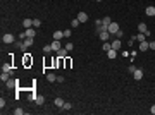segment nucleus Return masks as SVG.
<instances>
[{
	"label": "nucleus",
	"mask_w": 155,
	"mask_h": 115,
	"mask_svg": "<svg viewBox=\"0 0 155 115\" xmlns=\"http://www.w3.org/2000/svg\"><path fill=\"white\" fill-rule=\"evenodd\" d=\"M148 48H150V50H155V41H148Z\"/></svg>",
	"instance_id": "473e14b6"
},
{
	"label": "nucleus",
	"mask_w": 155,
	"mask_h": 115,
	"mask_svg": "<svg viewBox=\"0 0 155 115\" xmlns=\"http://www.w3.org/2000/svg\"><path fill=\"white\" fill-rule=\"evenodd\" d=\"M2 72H12V65H10V64H7V62H5V64L2 65Z\"/></svg>",
	"instance_id": "f3484780"
},
{
	"label": "nucleus",
	"mask_w": 155,
	"mask_h": 115,
	"mask_svg": "<svg viewBox=\"0 0 155 115\" xmlns=\"http://www.w3.org/2000/svg\"><path fill=\"white\" fill-rule=\"evenodd\" d=\"M47 81H48V83H55V81H57V76H55L54 72H48V74H47Z\"/></svg>",
	"instance_id": "f8f14e48"
},
{
	"label": "nucleus",
	"mask_w": 155,
	"mask_h": 115,
	"mask_svg": "<svg viewBox=\"0 0 155 115\" xmlns=\"http://www.w3.org/2000/svg\"><path fill=\"white\" fill-rule=\"evenodd\" d=\"M71 108H72V105H71L69 101H66V103H64V106H62V110H71Z\"/></svg>",
	"instance_id": "c85d7f7f"
},
{
	"label": "nucleus",
	"mask_w": 155,
	"mask_h": 115,
	"mask_svg": "<svg viewBox=\"0 0 155 115\" xmlns=\"http://www.w3.org/2000/svg\"><path fill=\"white\" fill-rule=\"evenodd\" d=\"M107 57H109V58H116V57H117V50H114V48H110V50L107 52Z\"/></svg>",
	"instance_id": "4468645a"
},
{
	"label": "nucleus",
	"mask_w": 155,
	"mask_h": 115,
	"mask_svg": "<svg viewBox=\"0 0 155 115\" xmlns=\"http://www.w3.org/2000/svg\"><path fill=\"white\" fill-rule=\"evenodd\" d=\"M71 36V29H64V38H69Z\"/></svg>",
	"instance_id": "2f4dec72"
},
{
	"label": "nucleus",
	"mask_w": 155,
	"mask_h": 115,
	"mask_svg": "<svg viewBox=\"0 0 155 115\" xmlns=\"http://www.w3.org/2000/svg\"><path fill=\"white\" fill-rule=\"evenodd\" d=\"M138 29H140V33H146V31H148L145 22H140V24H138Z\"/></svg>",
	"instance_id": "aec40b11"
},
{
	"label": "nucleus",
	"mask_w": 155,
	"mask_h": 115,
	"mask_svg": "<svg viewBox=\"0 0 155 115\" xmlns=\"http://www.w3.org/2000/svg\"><path fill=\"white\" fill-rule=\"evenodd\" d=\"M17 83H19V81H17V79H9V81H7V83H5V86L9 88V89H14V88L17 86Z\"/></svg>",
	"instance_id": "39448f33"
},
{
	"label": "nucleus",
	"mask_w": 155,
	"mask_h": 115,
	"mask_svg": "<svg viewBox=\"0 0 155 115\" xmlns=\"http://www.w3.org/2000/svg\"><path fill=\"white\" fill-rule=\"evenodd\" d=\"M150 113H153V115H155V105L150 106Z\"/></svg>",
	"instance_id": "e433bc0d"
},
{
	"label": "nucleus",
	"mask_w": 155,
	"mask_h": 115,
	"mask_svg": "<svg viewBox=\"0 0 155 115\" xmlns=\"http://www.w3.org/2000/svg\"><path fill=\"white\" fill-rule=\"evenodd\" d=\"M50 45H52V50H54V52H59V50L62 48V45H60V41H59V40H54Z\"/></svg>",
	"instance_id": "423d86ee"
},
{
	"label": "nucleus",
	"mask_w": 155,
	"mask_h": 115,
	"mask_svg": "<svg viewBox=\"0 0 155 115\" xmlns=\"http://www.w3.org/2000/svg\"><path fill=\"white\" fill-rule=\"evenodd\" d=\"M119 24H117V22H114V21H112V22H110V24H109V28H107V31H109V33H110V34H116L117 31H119Z\"/></svg>",
	"instance_id": "f257e3e1"
},
{
	"label": "nucleus",
	"mask_w": 155,
	"mask_h": 115,
	"mask_svg": "<svg viewBox=\"0 0 155 115\" xmlns=\"http://www.w3.org/2000/svg\"><path fill=\"white\" fill-rule=\"evenodd\" d=\"M14 115H24V110H22V108H16V110H14Z\"/></svg>",
	"instance_id": "c756f323"
},
{
	"label": "nucleus",
	"mask_w": 155,
	"mask_h": 115,
	"mask_svg": "<svg viewBox=\"0 0 155 115\" xmlns=\"http://www.w3.org/2000/svg\"><path fill=\"white\" fill-rule=\"evenodd\" d=\"M135 38H136V41H145L146 36H145V33H140V34H136Z\"/></svg>",
	"instance_id": "b1692460"
},
{
	"label": "nucleus",
	"mask_w": 155,
	"mask_h": 115,
	"mask_svg": "<svg viewBox=\"0 0 155 115\" xmlns=\"http://www.w3.org/2000/svg\"><path fill=\"white\" fill-rule=\"evenodd\" d=\"M133 77H135L136 81H140V79L143 77V69H136L135 72H133Z\"/></svg>",
	"instance_id": "0eeeda50"
},
{
	"label": "nucleus",
	"mask_w": 155,
	"mask_h": 115,
	"mask_svg": "<svg viewBox=\"0 0 155 115\" xmlns=\"http://www.w3.org/2000/svg\"><path fill=\"white\" fill-rule=\"evenodd\" d=\"M2 41H4V43H7V45H10V43H14V41H16V38H14V34L7 33V34H4V36H2Z\"/></svg>",
	"instance_id": "f03ea898"
},
{
	"label": "nucleus",
	"mask_w": 155,
	"mask_h": 115,
	"mask_svg": "<svg viewBox=\"0 0 155 115\" xmlns=\"http://www.w3.org/2000/svg\"><path fill=\"white\" fill-rule=\"evenodd\" d=\"M78 21H79V22H86L88 21V14L86 12H79V14H78Z\"/></svg>",
	"instance_id": "6e6552de"
},
{
	"label": "nucleus",
	"mask_w": 155,
	"mask_h": 115,
	"mask_svg": "<svg viewBox=\"0 0 155 115\" xmlns=\"http://www.w3.org/2000/svg\"><path fill=\"white\" fill-rule=\"evenodd\" d=\"M0 106H2V108L5 106V100H4V98H0Z\"/></svg>",
	"instance_id": "c9c22d12"
},
{
	"label": "nucleus",
	"mask_w": 155,
	"mask_h": 115,
	"mask_svg": "<svg viewBox=\"0 0 155 115\" xmlns=\"http://www.w3.org/2000/svg\"><path fill=\"white\" fill-rule=\"evenodd\" d=\"M102 48H104V52L107 53V52H109V50L112 48V43H109V41H105V43H104V47H102Z\"/></svg>",
	"instance_id": "393cba45"
},
{
	"label": "nucleus",
	"mask_w": 155,
	"mask_h": 115,
	"mask_svg": "<svg viewBox=\"0 0 155 115\" xmlns=\"http://www.w3.org/2000/svg\"><path fill=\"white\" fill-rule=\"evenodd\" d=\"M67 53H69V50H66V48H60V50L57 52L59 58H66V57H67Z\"/></svg>",
	"instance_id": "1a4fd4ad"
},
{
	"label": "nucleus",
	"mask_w": 155,
	"mask_h": 115,
	"mask_svg": "<svg viewBox=\"0 0 155 115\" xmlns=\"http://www.w3.org/2000/svg\"><path fill=\"white\" fill-rule=\"evenodd\" d=\"M54 103H55V106H59V108H62V106H64V103H66V101H64V100H62V98L59 96V98H55V100H54Z\"/></svg>",
	"instance_id": "9d476101"
},
{
	"label": "nucleus",
	"mask_w": 155,
	"mask_h": 115,
	"mask_svg": "<svg viewBox=\"0 0 155 115\" xmlns=\"http://www.w3.org/2000/svg\"><path fill=\"white\" fill-rule=\"evenodd\" d=\"M79 24H81V22L78 21V17H76V19H72V22H71V26H72V28H78Z\"/></svg>",
	"instance_id": "cd10ccee"
},
{
	"label": "nucleus",
	"mask_w": 155,
	"mask_h": 115,
	"mask_svg": "<svg viewBox=\"0 0 155 115\" xmlns=\"http://www.w3.org/2000/svg\"><path fill=\"white\" fill-rule=\"evenodd\" d=\"M31 26H33V21H31V19H24V21H22V28L29 29Z\"/></svg>",
	"instance_id": "a211bd4d"
},
{
	"label": "nucleus",
	"mask_w": 155,
	"mask_h": 115,
	"mask_svg": "<svg viewBox=\"0 0 155 115\" xmlns=\"http://www.w3.org/2000/svg\"><path fill=\"white\" fill-rule=\"evenodd\" d=\"M97 2H102V0H97Z\"/></svg>",
	"instance_id": "4c0bfd02"
},
{
	"label": "nucleus",
	"mask_w": 155,
	"mask_h": 115,
	"mask_svg": "<svg viewBox=\"0 0 155 115\" xmlns=\"http://www.w3.org/2000/svg\"><path fill=\"white\" fill-rule=\"evenodd\" d=\"M145 14L148 16V17H155V7L153 5H148L145 9Z\"/></svg>",
	"instance_id": "7ed1b4c3"
},
{
	"label": "nucleus",
	"mask_w": 155,
	"mask_h": 115,
	"mask_svg": "<svg viewBox=\"0 0 155 115\" xmlns=\"http://www.w3.org/2000/svg\"><path fill=\"white\" fill-rule=\"evenodd\" d=\"M121 45H122V43H121L119 40H114V41H112V48H114V50H119Z\"/></svg>",
	"instance_id": "4be33fe9"
},
{
	"label": "nucleus",
	"mask_w": 155,
	"mask_h": 115,
	"mask_svg": "<svg viewBox=\"0 0 155 115\" xmlns=\"http://www.w3.org/2000/svg\"><path fill=\"white\" fill-rule=\"evenodd\" d=\"M98 36H100V40H102V41H109V38H110L112 34H110L109 31H102V33H98Z\"/></svg>",
	"instance_id": "20e7f679"
},
{
	"label": "nucleus",
	"mask_w": 155,
	"mask_h": 115,
	"mask_svg": "<svg viewBox=\"0 0 155 115\" xmlns=\"http://www.w3.org/2000/svg\"><path fill=\"white\" fill-rule=\"evenodd\" d=\"M0 79H2V83H7V81L10 79V72H2Z\"/></svg>",
	"instance_id": "dca6fc26"
},
{
	"label": "nucleus",
	"mask_w": 155,
	"mask_h": 115,
	"mask_svg": "<svg viewBox=\"0 0 155 115\" xmlns=\"http://www.w3.org/2000/svg\"><path fill=\"white\" fill-rule=\"evenodd\" d=\"M110 22H112V19H110L109 16H105V17L102 19V24H104V26H107V28H109V24H110Z\"/></svg>",
	"instance_id": "5701e85b"
},
{
	"label": "nucleus",
	"mask_w": 155,
	"mask_h": 115,
	"mask_svg": "<svg viewBox=\"0 0 155 115\" xmlns=\"http://www.w3.org/2000/svg\"><path fill=\"white\" fill-rule=\"evenodd\" d=\"M72 48H74V45H72V43H71V41H69V43H66V50H69V52H71V50H72Z\"/></svg>",
	"instance_id": "7c9ffc66"
},
{
	"label": "nucleus",
	"mask_w": 155,
	"mask_h": 115,
	"mask_svg": "<svg viewBox=\"0 0 155 115\" xmlns=\"http://www.w3.org/2000/svg\"><path fill=\"white\" fill-rule=\"evenodd\" d=\"M127 70H129L131 74H133V72H135V70H136V67H135V65H129V67H127Z\"/></svg>",
	"instance_id": "72a5a7b5"
},
{
	"label": "nucleus",
	"mask_w": 155,
	"mask_h": 115,
	"mask_svg": "<svg viewBox=\"0 0 155 115\" xmlns=\"http://www.w3.org/2000/svg\"><path fill=\"white\" fill-rule=\"evenodd\" d=\"M33 26H35V28H40V26H41V21L40 19H33Z\"/></svg>",
	"instance_id": "bb28decb"
},
{
	"label": "nucleus",
	"mask_w": 155,
	"mask_h": 115,
	"mask_svg": "<svg viewBox=\"0 0 155 115\" xmlns=\"http://www.w3.org/2000/svg\"><path fill=\"white\" fill-rule=\"evenodd\" d=\"M43 52H45V53H50V52H54V50H52V45H45V47H43Z\"/></svg>",
	"instance_id": "a878e982"
},
{
	"label": "nucleus",
	"mask_w": 155,
	"mask_h": 115,
	"mask_svg": "<svg viewBox=\"0 0 155 115\" xmlns=\"http://www.w3.org/2000/svg\"><path fill=\"white\" fill-rule=\"evenodd\" d=\"M122 34H124V33H122L121 29H119V31H117V33H116V36H117V38H122Z\"/></svg>",
	"instance_id": "f704fd0d"
},
{
	"label": "nucleus",
	"mask_w": 155,
	"mask_h": 115,
	"mask_svg": "<svg viewBox=\"0 0 155 115\" xmlns=\"http://www.w3.org/2000/svg\"><path fill=\"white\" fill-rule=\"evenodd\" d=\"M140 50H141V52H146V50H150V48H148V41H140Z\"/></svg>",
	"instance_id": "9b49d317"
},
{
	"label": "nucleus",
	"mask_w": 155,
	"mask_h": 115,
	"mask_svg": "<svg viewBox=\"0 0 155 115\" xmlns=\"http://www.w3.org/2000/svg\"><path fill=\"white\" fill-rule=\"evenodd\" d=\"M33 40L35 38H26V40H22V43H24V47L26 48H29L31 45H33Z\"/></svg>",
	"instance_id": "412c9836"
},
{
	"label": "nucleus",
	"mask_w": 155,
	"mask_h": 115,
	"mask_svg": "<svg viewBox=\"0 0 155 115\" xmlns=\"http://www.w3.org/2000/svg\"><path fill=\"white\" fill-rule=\"evenodd\" d=\"M62 38H64V31H55V33H54V40H59V41H60Z\"/></svg>",
	"instance_id": "2eb2a0df"
},
{
	"label": "nucleus",
	"mask_w": 155,
	"mask_h": 115,
	"mask_svg": "<svg viewBox=\"0 0 155 115\" xmlns=\"http://www.w3.org/2000/svg\"><path fill=\"white\" fill-rule=\"evenodd\" d=\"M35 103H36V105H43V103H45V98H43L41 95H36V100H35Z\"/></svg>",
	"instance_id": "6ab92c4d"
},
{
	"label": "nucleus",
	"mask_w": 155,
	"mask_h": 115,
	"mask_svg": "<svg viewBox=\"0 0 155 115\" xmlns=\"http://www.w3.org/2000/svg\"><path fill=\"white\" fill-rule=\"evenodd\" d=\"M26 36H28V38H35V36H36V31H35L33 28L26 29Z\"/></svg>",
	"instance_id": "ddd939ff"
}]
</instances>
